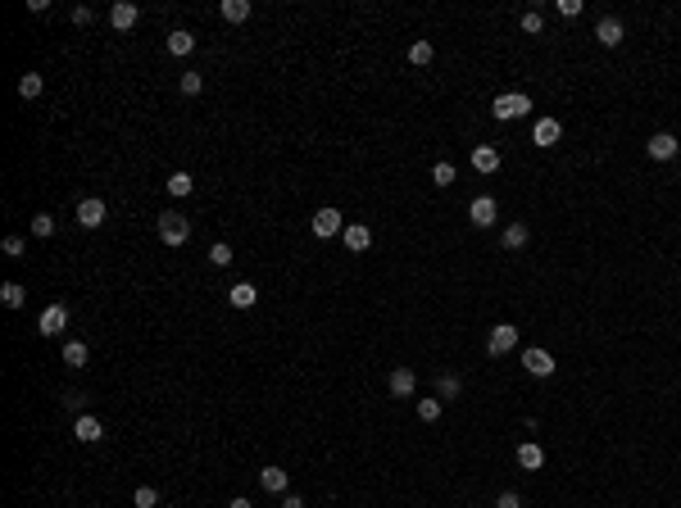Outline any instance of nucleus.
Returning a JSON list of instances; mask_svg holds the SVG:
<instances>
[{"label":"nucleus","mask_w":681,"mask_h":508,"mask_svg":"<svg viewBox=\"0 0 681 508\" xmlns=\"http://www.w3.org/2000/svg\"><path fill=\"white\" fill-rule=\"evenodd\" d=\"M491 114H495V118H500V123L527 118V114H532V95H522V91H504V95H495Z\"/></svg>","instance_id":"f257e3e1"},{"label":"nucleus","mask_w":681,"mask_h":508,"mask_svg":"<svg viewBox=\"0 0 681 508\" xmlns=\"http://www.w3.org/2000/svg\"><path fill=\"white\" fill-rule=\"evenodd\" d=\"M155 227H159V241H164V245H187L191 241V223L182 214H173V209H168V214H159Z\"/></svg>","instance_id":"f03ea898"},{"label":"nucleus","mask_w":681,"mask_h":508,"mask_svg":"<svg viewBox=\"0 0 681 508\" xmlns=\"http://www.w3.org/2000/svg\"><path fill=\"white\" fill-rule=\"evenodd\" d=\"M309 227H313V236H318V241H328V236H341L345 232V218H341V209H318V214L309 218Z\"/></svg>","instance_id":"7ed1b4c3"},{"label":"nucleus","mask_w":681,"mask_h":508,"mask_svg":"<svg viewBox=\"0 0 681 508\" xmlns=\"http://www.w3.org/2000/svg\"><path fill=\"white\" fill-rule=\"evenodd\" d=\"M104 218H109V209H104V200H100V195H86L82 205H78V223L86 227V232H95V227H100Z\"/></svg>","instance_id":"20e7f679"},{"label":"nucleus","mask_w":681,"mask_h":508,"mask_svg":"<svg viewBox=\"0 0 681 508\" xmlns=\"http://www.w3.org/2000/svg\"><path fill=\"white\" fill-rule=\"evenodd\" d=\"M468 218H473V227H495V218H500L495 195H477L473 205H468Z\"/></svg>","instance_id":"39448f33"},{"label":"nucleus","mask_w":681,"mask_h":508,"mask_svg":"<svg viewBox=\"0 0 681 508\" xmlns=\"http://www.w3.org/2000/svg\"><path fill=\"white\" fill-rule=\"evenodd\" d=\"M64 327H69V309H64V304H46V309H41V322H36V331H41V336H60Z\"/></svg>","instance_id":"423d86ee"},{"label":"nucleus","mask_w":681,"mask_h":508,"mask_svg":"<svg viewBox=\"0 0 681 508\" xmlns=\"http://www.w3.org/2000/svg\"><path fill=\"white\" fill-rule=\"evenodd\" d=\"M518 345V327H509V322H500V327H491V336H486V350L500 359V354H509Z\"/></svg>","instance_id":"0eeeda50"},{"label":"nucleus","mask_w":681,"mask_h":508,"mask_svg":"<svg viewBox=\"0 0 681 508\" xmlns=\"http://www.w3.org/2000/svg\"><path fill=\"white\" fill-rule=\"evenodd\" d=\"M522 368L532 372V377H550V372H554V354L550 350H522Z\"/></svg>","instance_id":"6e6552de"},{"label":"nucleus","mask_w":681,"mask_h":508,"mask_svg":"<svg viewBox=\"0 0 681 508\" xmlns=\"http://www.w3.org/2000/svg\"><path fill=\"white\" fill-rule=\"evenodd\" d=\"M649 159H677V150H681V141L673 137V132H654V137H649Z\"/></svg>","instance_id":"1a4fd4ad"},{"label":"nucleus","mask_w":681,"mask_h":508,"mask_svg":"<svg viewBox=\"0 0 681 508\" xmlns=\"http://www.w3.org/2000/svg\"><path fill=\"white\" fill-rule=\"evenodd\" d=\"M559 137H563L559 118H536L532 123V141H536V146H559Z\"/></svg>","instance_id":"9d476101"},{"label":"nucleus","mask_w":681,"mask_h":508,"mask_svg":"<svg viewBox=\"0 0 681 508\" xmlns=\"http://www.w3.org/2000/svg\"><path fill=\"white\" fill-rule=\"evenodd\" d=\"M109 23L119 27V32H128V27H137V23H141V9L132 5V0H119V5L109 9Z\"/></svg>","instance_id":"9b49d317"},{"label":"nucleus","mask_w":681,"mask_h":508,"mask_svg":"<svg viewBox=\"0 0 681 508\" xmlns=\"http://www.w3.org/2000/svg\"><path fill=\"white\" fill-rule=\"evenodd\" d=\"M73 436H78L82 445H95V440H104V427H100V418H91V413H78V423H73Z\"/></svg>","instance_id":"f8f14e48"},{"label":"nucleus","mask_w":681,"mask_h":508,"mask_svg":"<svg viewBox=\"0 0 681 508\" xmlns=\"http://www.w3.org/2000/svg\"><path fill=\"white\" fill-rule=\"evenodd\" d=\"M341 236H345V250H350V254H359V250H368V245H372V232L363 223H350Z\"/></svg>","instance_id":"ddd939ff"},{"label":"nucleus","mask_w":681,"mask_h":508,"mask_svg":"<svg viewBox=\"0 0 681 508\" xmlns=\"http://www.w3.org/2000/svg\"><path fill=\"white\" fill-rule=\"evenodd\" d=\"M595 41L609 46V50L622 46V23H618V18H600V23H595Z\"/></svg>","instance_id":"4468645a"},{"label":"nucleus","mask_w":681,"mask_h":508,"mask_svg":"<svg viewBox=\"0 0 681 508\" xmlns=\"http://www.w3.org/2000/svg\"><path fill=\"white\" fill-rule=\"evenodd\" d=\"M518 463H522L527 472H541V467H545V449L536 445V440H527V445H518Z\"/></svg>","instance_id":"2eb2a0df"},{"label":"nucleus","mask_w":681,"mask_h":508,"mask_svg":"<svg viewBox=\"0 0 681 508\" xmlns=\"http://www.w3.org/2000/svg\"><path fill=\"white\" fill-rule=\"evenodd\" d=\"M473 168L477 172H495V168H500V150H495V146H477L473 150Z\"/></svg>","instance_id":"dca6fc26"},{"label":"nucleus","mask_w":681,"mask_h":508,"mask_svg":"<svg viewBox=\"0 0 681 508\" xmlns=\"http://www.w3.org/2000/svg\"><path fill=\"white\" fill-rule=\"evenodd\" d=\"M414 386H418L414 368H396V372H391V395H414Z\"/></svg>","instance_id":"f3484780"},{"label":"nucleus","mask_w":681,"mask_h":508,"mask_svg":"<svg viewBox=\"0 0 681 508\" xmlns=\"http://www.w3.org/2000/svg\"><path fill=\"white\" fill-rule=\"evenodd\" d=\"M227 300H232V309H250V304L259 300V291H255L250 282H236L232 291H227Z\"/></svg>","instance_id":"a211bd4d"},{"label":"nucleus","mask_w":681,"mask_h":508,"mask_svg":"<svg viewBox=\"0 0 681 508\" xmlns=\"http://www.w3.org/2000/svg\"><path fill=\"white\" fill-rule=\"evenodd\" d=\"M259 486H264L268 495H286V472L282 467H264V472H259Z\"/></svg>","instance_id":"6ab92c4d"},{"label":"nucleus","mask_w":681,"mask_h":508,"mask_svg":"<svg viewBox=\"0 0 681 508\" xmlns=\"http://www.w3.org/2000/svg\"><path fill=\"white\" fill-rule=\"evenodd\" d=\"M218 9H223L227 23H245V18H250V0H223Z\"/></svg>","instance_id":"aec40b11"},{"label":"nucleus","mask_w":681,"mask_h":508,"mask_svg":"<svg viewBox=\"0 0 681 508\" xmlns=\"http://www.w3.org/2000/svg\"><path fill=\"white\" fill-rule=\"evenodd\" d=\"M86 359H91V350H86L82 341H69V345H64V363H69V368H86Z\"/></svg>","instance_id":"412c9836"},{"label":"nucleus","mask_w":681,"mask_h":508,"mask_svg":"<svg viewBox=\"0 0 681 508\" xmlns=\"http://www.w3.org/2000/svg\"><path fill=\"white\" fill-rule=\"evenodd\" d=\"M41 73H23V78H18V95H23V100H36V95H41Z\"/></svg>","instance_id":"4be33fe9"},{"label":"nucleus","mask_w":681,"mask_h":508,"mask_svg":"<svg viewBox=\"0 0 681 508\" xmlns=\"http://www.w3.org/2000/svg\"><path fill=\"white\" fill-rule=\"evenodd\" d=\"M191 50H196L191 32H168V55H191Z\"/></svg>","instance_id":"5701e85b"},{"label":"nucleus","mask_w":681,"mask_h":508,"mask_svg":"<svg viewBox=\"0 0 681 508\" xmlns=\"http://www.w3.org/2000/svg\"><path fill=\"white\" fill-rule=\"evenodd\" d=\"M164 186H168V195H191V191H196V181H191V172H173Z\"/></svg>","instance_id":"b1692460"},{"label":"nucleus","mask_w":681,"mask_h":508,"mask_svg":"<svg viewBox=\"0 0 681 508\" xmlns=\"http://www.w3.org/2000/svg\"><path fill=\"white\" fill-rule=\"evenodd\" d=\"M522 245H527V227L509 223V227H504V250H522Z\"/></svg>","instance_id":"393cba45"},{"label":"nucleus","mask_w":681,"mask_h":508,"mask_svg":"<svg viewBox=\"0 0 681 508\" xmlns=\"http://www.w3.org/2000/svg\"><path fill=\"white\" fill-rule=\"evenodd\" d=\"M0 300H5L9 309H18V304L27 300V291H23V286H18V282H5V286H0Z\"/></svg>","instance_id":"a878e982"},{"label":"nucleus","mask_w":681,"mask_h":508,"mask_svg":"<svg viewBox=\"0 0 681 508\" xmlns=\"http://www.w3.org/2000/svg\"><path fill=\"white\" fill-rule=\"evenodd\" d=\"M209 263H214V268H227V263H232V245H227V241L209 245Z\"/></svg>","instance_id":"bb28decb"},{"label":"nucleus","mask_w":681,"mask_h":508,"mask_svg":"<svg viewBox=\"0 0 681 508\" xmlns=\"http://www.w3.org/2000/svg\"><path fill=\"white\" fill-rule=\"evenodd\" d=\"M132 504H137V508H155V504H159V490H155V486H137Z\"/></svg>","instance_id":"cd10ccee"},{"label":"nucleus","mask_w":681,"mask_h":508,"mask_svg":"<svg viewBox=\"0 0 681 508\" xmlns=\"http://www.w3.org/2000/svg\"><path fill=\"white\" fill-rule=\"evenodd\" d=\"M431 181H436V186H454V164H445V159H440V164L431 168Z\"/></svg>","instance_id":"c85d7f7f"},{"label":"nucleus","mask_w":681,"mask_h":508,"mask_svg":"<svg viewBox=\"0 0 681 508\" xmlns=\"http://www.w3.org/2000/svg\"><path fill=\"white\" fill-rule=\"evenodd\" d=\"M431 55H436L431 41H414V46H409V60H414V64H431Z\"/></svg>","instance_id":"c756f323"},{"label":"nucleus","mask_w":681,"mask_h":508,"mask_svg":"<svg viewBox=\"0 0 681 508\" xmlns=\"http://www.w3.org/2000/svg\"><path fill=\"white\" fill-rule=\"evenodd\" d=\"M418 418H423V423H436V418H440V399H418Z\"/></svg>","instance_id":"7c9ffc66"},{"label":"nucleus","mask_w":681,"mask_h":508,"mask_svg":"<svg viewBox=\"0 0 681 508\" xmlns=\"http://www.w3.org/2000/svg\"><path fill=\"white\" fill-rule=\"evenodd\" d=\"M32 236H55V218L50 214H36L32 218Z\"/></svg>","instance_id":"2f4dec72"},{"label":"nucleus","mask_w":681,"mask_h":508,"mask_svg":"<svg viewBox=\"0 0 681 508\" xmlns=\"http://www.w3.org/2000/svg\"><path fill=\"white\" fill-rule=\"evenodd\" d=\"M541 27H545L541 9H527V14H522V32H536V36H541Z\"/></svg>","instance_id":"473e14b6"},{"label":"nucleus","mask_w":681,"mask_h":508,"mask_svg":"<svg viewBox=\"0 0 681 508\" xmlns=\"http://www.w3.org/2000/svg\"><path fill=\"white\" fill-rule=\"evenodd\" d=\"M200 86H205L200 73H182V95H200Z\"/></svg>","instance_id":"72a5a7b5"},{"label":"nucleus","mask_w":681,"mask_h":508,"mask_svg":"<svg viewBox=\"0 0 681 508\" xmlns=\"http://www.w3.org/2000/svg\"><path fill=\"white\" fill-rule=\"evenodd\" d=\"M5 254L9 259H23V236H5Z\"/></svg>","instance_id":"f704fd0d"},{"label":"nucleus","mask_w":681,"mask_h":508,"mask_svg":"<svg viewBox=\"0 0 681 508\" xmlns=\"http://www.w3.org/2000/svg\"><path fill=\"white\" fill-rule=\"evenodd\" d=\"M559 14L563 18H577L581 14V0H559Z\"/></svg>","instance_id":"c9c22d12"},{"label":"nucleus","mask_w":681,"mask_h":508,"mask_svg":"<svg viewBox=\"0 0 681 508\" xmlns=\"http://www.w3.org/2000/svg\"><path fill=\"white\" fill-rule=\"evenodd\" d=\"M495 508H522V500H518V495H513V490H504V495H500V500H495Z\"/></svg>","instance_id":"e433bc0d"},{"label":"nucleus","mask_w":681,"mask_h":508,"mask_svg":"<svg viewBox=\"0 0 681 508\" xmlns=\"http://www.w3.org/2000/svg\"><path fill=\"white\" fill-rule=\"evenodd\" d=\"M440 395H445V399L459 395V377H440Z\"/></svg>","instance_id":"4c0bfd02"},{"label":"nucleus","mask_w":681,"mask_h":508,"mask_svg":"<svg viewBox=\"0 0 681 508\" xmlns=\"http://www.w3.org/2000/svg\"><path fill=\"white\" fill-rule=\"evenodd\" d=\"M91 18H95V14H91V9H86V5H82V9H73V23H78V27H86V23H91Z\"/></svg>","instance_id":"58836bf2"},{"label":"nucleus","mask_w":681,"mask_h":508,"mask_svg":"<svg viewBox=\"0 0 681 508\" xmlns=\"http://www.w3.org/2000/svg\"><path fill=\"white\" fill-rule=\"evenodd\" d=\"M282 508H304V500H300V495H286V500H282Z\"/></svg>","instance_id":"ea45409f"},{"label":"nucleus","mask_w":681,"mask_h":508,"mask_svg":"<svg viewBox=\"0 0 681 508\" xmlns=\"http://www.w3.org/2000/svg\"><path fill=\"white\" fill-rule=\"evenodd\" d=\"M227 508H255V504H250V500H232Z\"/></svg>","instance_id":"a19ab883"}]
</instances>
